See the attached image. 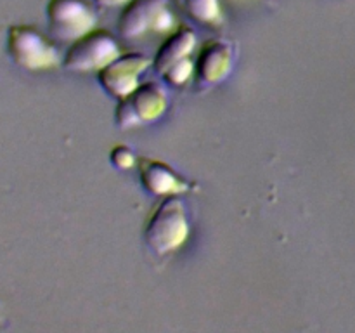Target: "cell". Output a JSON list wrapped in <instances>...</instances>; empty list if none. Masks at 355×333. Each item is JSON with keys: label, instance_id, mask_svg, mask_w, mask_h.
<instances>
[{"label": "cell", "instance_id": "8", "mask_svg": "<svg viewBox=\"0 0 355 333\" xmlns=\"http://www.w3.org/2000/svg\"><path fill=\"white\" fill-rule=\"evenodd\" d=\"M234 62V49L225 40H210L198 54L194 62V83L208 89L224 82Z\"/></svg>", "mask_w": 355, "mask_h": 333}, {"label": "cell", "instance_id": "10", "mask_svg": "<svg viewBox=\"0 0 355 333\" xmlns=\"http://www.w3.org/2000/svg\"><path fill=\"white\" fill-rule=\"evenodd\" d=\"M194 47H196V33L187 26H177L159 45L153 59V69L162 76L173 65L189 58Z\"/></svg>", "mask_w": 355, "mask_h": 333}, {"label": "cell", "instance_id": "13", "mask_svg": "<svg viewBox=\"0 0 355 333\" xmlns=\"http://www.w3.org/2000/svg\"><path fill=\"white\" fill-rule=\"evenodd\" d=\"M137 156L128 146L118 144L110 151V162L118 170H130L137 166Z\"/></svg>", "mask_w": 355, "mask_h": 333}, {"label": "cell", "instance_id": "2", "mask_svg": "<svg viewBox=\"0 0 355 333\" xmlns=\"http://www.w3.org/2000/svg\"><path fill=\"white\" fill-rule=\"evenodd\" d=\"M177 21L168 0H128L118 17V33L125 40H135L146 33H170Z\"/></svg>", "mask_w": 355, "mask_h": 333}, {"label": "cell", "instance_id": "6", "mask_svg": "<svg viewBox=\"0 0 355 333\" xmlns=\"http://www.w3.org/2000/svg\"><path fill=\"white\" fill-rule=\"evenodd\" d=\"M51 33L61 42H75L97 26V14L87 0H51L47 6Z\"/></svg>", "mask_w": 355, "mask_h": 333}, {"label": "cell", "instance_id": "4", "mask_svg": "<svg viewBox=\"0 0 355 333\" xmlns=\"http://www.w3.org/2000/svg\"><path fill=\"white\" fill-rule=\"evenodd\" d=\"M9 52L17 66L30 71H47L62 62L58 47L35 26H12L9 30Z\"/></svg>", "mask_w": 355, "mask_h": 333}, {"label": "cell", "instance_id": "11", "mask_svg": "<svg viewBox=\"0 0 355 333\" xmlns=\"http://www.w3.org/2000/svg\"><path fill=\"white\" fill-rule=\"evenodd\" d=\"M186 12L205 26H218L222 23L220 0H182Z\"/></svg>", "mask_w": 355, "mask_h": 333}, {"label": "cell", "instance_id": "9", "mask_svg": "<svg viewBox=\"0 0 355 333\" xmlns=\"http://www.w3.org/2000/svg\"><path fill=\"white\" fill-rule=\"evenodd\" d=\"M137 170L144 189L155 196H177L193 189L189 180L180 177L172 166L159 160L142 156L137 160Z\"/></svg>", "mask_w": 355, "mask_h": 333}, {"label": "cell", "instance_id": "1", "mask_svg": "<svg viewBox=\"0 0 355 333\" xmlns=\"http://www.w3.org/2000/svg\"><path fill=\"white\" fill-rule=\"evenodd\" d=\"M191 232L184 201L179 196H166L149 217L144 229L146 245L158 255H170L187 241Z\"/></svg>", "mask_w": 355, "mask_h": 333}, {"label": "cell", "instance_id": "3", "mask_svg": "<svg viewBox=\"0 0 355 333\" xmlns=\"http://www.w3.org/2000/svg\"><path fill=\"white\" fill-rule=\"evenodd\" d=\"M121 54L123 52L114 35L96 28L78 40L71 42L62 58V66L68 71L82 73V75L99 73Z\"/></svg>", "mask_w": 355, "mask_h": 333}, {"label": "cell", "instance_id": "5", "mask_svg": "<svg viewBox=\"0 0 355 333\" xmlns=\"http://www.w3.org/2000/svg\"><path fill=\"white\" fill-rule=\"evenodd\" d=\"M168 106L165 87L156 82H144L128 97L118 101L114 123L121 130L141 127L158 120Z\"/></svg>", "mask_w": 355, "mask_h": 333}, {"label": "cell", "instance_id": "7", "mask_svg": "<svg viewBox=\"0 0 355 333\" xmlns=\"http://www.w3.org/2000/svg\"><path fill=\"white\" fill-rule=\"evenodd\" d=\"M151 66V59L148 56L141 54V52L121 54L120 58H116L106 68L97 73V80H99L101 87H103L107 96L121 101L130 96L141 85V76Z\"/></svg>", "mask_w": 355, "mask_h": 333}, {"label": "cell", "instance_id": "12", "mask_svg": "<svg viewBox=\"0 0 355 333\" xmlns=\"http://www.w3.org/2000/svg\"><path fill=\"white\" fill-rule=\"evenodd\" d=\"M163 82L168 83L170 87H184L194 80V65L191 61V58L184 59V61L177 62L172 68L166 69L162 75Z\"/></svg>", "mask_w": 355, "mask_h": 333}, {"label": "cell", "instance_id": "14", "mask_svg": "<svg viewBox=\"0 0 355 333\" xmlns=\"http://www.w3.org/2000/svg\"><path fill=\"white\" fill-rule=\"evenodd\" d=\"M128 0H96V3L99 7H120L125 6Z\"/></svg>", "mask_w": 355, "mask_h": 333}]
</instances>
